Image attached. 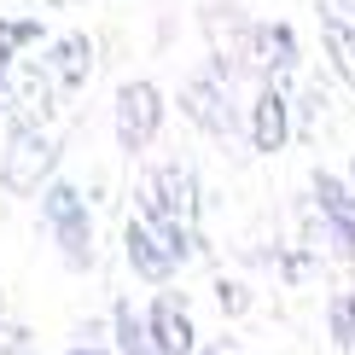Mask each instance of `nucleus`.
<instances>
[{
  "instance_id": "nucleus-17",
  "label": "nucleus",
  "mask_w": 355,
  "mask_h": 355,
  "mask_svg": "<svg viewBox=\"0 0 355 355\" xmlns=\"http://www.w3.org/2000/svg\"><path fill=\"white\" fill-rule=\"evenodd\" d=\"M216 303L227 309V315H245V309H250V291L239 286V279H216Z\"/></svg>"
},
{
  "instance_id": "nucleus-15",
  "label": "nucleus",
  "mask_w": 355,
  "mask_h": 355,
  "mask_svg": "<svg viewBox=\"0 0 355 355\" xmlns=\"http://www.w3.org/2000/svg\"><path fill=\"white\" fill-rule=\"evenodd\" d=\"M111 332H116V355H164L152 344V327H146V315L128 297L111 303Z\"/></svg>"
},
{
  "instance_id": "nucleus-19",
  "label": "nucleus",
  "mask_w": 355,
  "mask_h": 355,
  "mask_svg": "<svg viewBox=\"0 0 355 355\" xmlns=\"http://www.w3.org/2000/svg\"><path fill=\"white\" fill-rule=\"evenodd\" d=\"M70 355H111V349H99V344H87V338H82V344H70Z\"/></svg>"
},
{
  "instance_id": "nucleus-7",
  "label": "nucleus",
  "mask_w": 355,
  "mask_h": 355,
  "mask_svg": "<svg viewBox=\"0 0 355 355\" xmlns=\"http://www.w3.org/2000/svg\"><path fill=\"white\" fill-rule=\"evenodd\" d=\"M309 192H315V216L327 227V239L338 245V257L355 262V187L344 175H332V169H315Z\"/></svg>"
},
{
  "instance_id": "nucleus-12",
  "label": "nucleus",
  "mask_w": 355,
  "mask_h": 355,
  "mask_svg": "<svg viewBox=\"0 0 355 355\" xmlns=\"http://www.w3.org/2000/svg\"><path fill=\"white\" fill-rule=\"evenodd\" d=\"M41 64H47V76L58 82V94H82V87L94 82L99 53H94V41H87L82 29H64V35H53V41H47Z\"/></svg>"
},
{
  "instance_id": "nucleus-1",
  "label": "nucleus",
  "mask_w": 355,
  "mask_h": 355,
  "mask_svg": "<svg viewBox=\"0 0 355 355\" xmlns=\"http://www.w3.org/2000/svg\"><path fill=\"white\" fill-rule=\"evenodd\" d=\"M135 204H140V216L164 233L169 257L181 262V268L204 250V239H198V210H204V198H198V175H192V164H181V157L152 164V169L140 175V187H135Z\"/></svg>"
},
{
  "instance_id": "nucleus-18",
  "label": "nucleus",
  "mask_w": 355,
  "mask_h": 355,
  "mask_svg": "<svg viewBox=\"0 0 355 355\" xmlns=\"http://www.w3.org/2000/svg\"><path fill=\"white\" fill-rule=\"evenodd\" d=\"M198 355H239V344H233V338H216V344H204Z\"/></svg>"
},
{
  "instance_id": "nucleus-3",
  "label": "nucleus",
  "mask_w": 355,
  "mask_h": 355,
  "mask_svg": "<svg viewBox=\"0 0 355 355\" xmlns=\"http://www.w3.org/2000/svg\"><path fill=\"white\" fill-rule=\"evenodd\" d=\"M41 227L53 233L58 257L70 268H87L94 262V216H87V198H82L76 181H53L41 192Z\"/></svg>"
},
{
  "instance_id": "nucleus-5",
  "label": "nucleus",
  "mask_w": 355,
  "mask_h": 355,
  "mask_svg": "<svg viewBox=\"0 0 355 355\" xmlns=\"http://www.w3.org/2000/svg\"><path fill=\"white\" fill-rule=\"evenodd\" d=\"M111 128H116V146L123 152H146V146L157 140V128H164V94H157V82H123L111 99Z\"/></svg>"
},
{
  "instance_id": "nucleus-11",
  "label": "nucleus",
  "mask_w": 355,
  "mask_h": 355,
  "mask_svg": "<svg viewBox=\"0 0 355 355\" xmlns=\"http://www.w3.org/2000/svg\"><path fill=\"white\" fill-rule=\"evenodd\" d=\"M146 327H152V344L164 355H198V327H192V303L181 291H157L152 309H146Z\"/></svg>"
},
{
  "instance_id": "nucleus-6",
  "label": "nucleus",
  "mask_w": 355,
  "mask_h": 355,
  "mask_svg": "<svg viewBox=\"0 0 355 355\" xmlns=\"http://www.w3.org/2000/svg\"><path fill=\"white\" fill-rule=\"evenodd\" d=\"M53 111H58V82L47 76L35 53L18 58L6 82V128H53Z\"/></svg>"
},
{
  "instance_id": "nucleus-14",
  "label": "nucleus",
  "mask_w": 355,
  "mask_h": 355,
  "mask_svg": "<svg viewBox=\"0 0 355 355\" xmlns=\"http://www.w3.org/2000/svg\"><path fill=\"white\" fill-rule=\"evenodd\" d=\"M320 41H327V58H332L338 82L355 94V18H344L338 6H320Z\"/></svg>"
},
{
  "instance_id": "nucleus-16",
  "label": "nucleus",
  "mask_w": 355,
  "mask_h": 355,
  "mask_svg": "<svg viewBox=\"0 0 355 355\" xmlns=\"http://www.w3.org/2000/svg\"><path fill=\"white\" fill-rule=\"evenodd\" d=\"M327 327H332L338 349H355V291H338V297L327 303Z\"/></svg>"
},
{
  "instance_id": "nucleus-10",
  "label": "nucleus",
  "mask_w": 355,
  "mask_h": 355,
  "mask_svg": "<svg viewBox=\"0 0 355 355\" xmlns=\"http://www.w3.org/2000/svg\"><path fill=\"white\" fill-rule=\"evenodd\" d=\"M123 257H128V268H135L140 279H152V286H169V279H175V268H181V262L169 257L164 233H157L140 210L123 221Z\"/></svg>"
},
{
  "instance_id": "nucleus-9",
  "label": "nucleus",
  "mask_w": 355,
  "mask_h": 355,
  "mask_svg": "<svg viewBox=\"0 0 355 355\" xmlns=\"http://www.w3.org/2000/svg\"><path fill=\"white\" fill-rule=\"evenodd\" d=\"M245 135H250V146H257L262 157L291 140V94H286V82H262L257 87L250 116H245Z\"/></svg>"
},
{
  "instance_id": "nucleus-4",
  "label": "nucleus",
  "mask_w": 355,
  "mask_h": 355,
  "mask_svg": "<svg viewBox=\"0 0 355 355\" xmlns=\"http://www.w3.org/2000/svg\"><path fill=\"white\" fill-rule=\"evenodd\" d=\"M175 105H181V116H187V123H198L204 135L227 140L233 128H239V105H233V64L210 58L198 76H187V87H181Z\"/></svg>"
},
{
  "instance_id": "nucleus-20",
  "label": "nucleus",
  "mask_w": 355,
  "mask_h": 355,
  "mask_svg": "<svg viewBox=\"0 0 355 355\" xmlns=\"http://www.w3.org/2000/svg\"><path fill=\"white\" fill-rule=\"evenodd\" d=\"M47 6H76V0H47Z\"/></svg>"
},
{
  "instance_id": "nucleus-21",
  "label": "nucleus",
  "mask_w": 355,
  "mask_h": 355,
  "mask_svg": "<svg viewBox=\"0 0 355 355\" xmlns=\"http://www.w3.org/2000/svg\"><path fill=\"white\" fill-rule=\"evenodd\" d=\"M0 327H6V297H0Z\"/></svg>"
},
{
  "instance_id": "nucleus-13",
  "label": "nucleus",
  "mask_w": 355,
  "mask_h": 355,
  "mask_svg": "<svg viewBox=\"0 0 355 355\" xmlns=\"http://www.w3.org/2000/svg\"><path fill=\"white\" fill-rule=\"evenodd\" d=\"M47 24L41 18H0V128H6V82L18 70V58H29L35 47H47Z\"/></svg>"
},
{
  "instance_id": "nucleus-2",
  "label": "nucleus",
  "mask_w": 355,
  "mask_h": 355,
  "mask_svg": "<svg viewBox=\"0 0 355 355\" xmlns=\"http://www.w3.org/2000/svg\"><path fill=\"white\" fill-rule=\"evenodd\" d=\"M64 157L53 128H6V152H0V187L29 198V192H47L53 169Z\"/></svg>"
},
{
  "instance_id": "nucleus-8",
  "label": "nucleus",
  "mask_w": 355,
  "mask_h": 355,
  "mask_svg": "<svg viewBox=\"0 0 355 355\" xmlns=\"http://www.w3.org/2000/svg\"><path fill=\"white\" fill-rule=\"evenodd\" d=\"M303 64V47H297V29L286 18H268L250 29V70H257L262 82H291Z\"/></svg>"
}]
</instances>
